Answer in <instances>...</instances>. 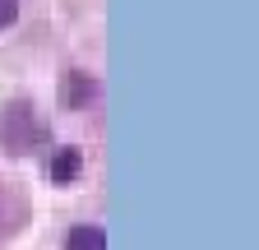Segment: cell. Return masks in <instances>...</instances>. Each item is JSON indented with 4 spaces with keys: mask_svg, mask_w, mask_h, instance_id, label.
Masks as SVG:
<instances>
[{
    "mask_svg": "<svg viewBox=\"0 0 259 250\" xmlns=\"http://www.w3.org/2000/svg\"><path fill=\"white\" fill-rule=\"evenodd\" d=\"M47 144V120L37 116L28 98H10L0 107V148L10 153V158H23V153L42 148Z\"/></svg>",
    "mask_w": 259,
    "mask_h": 250,
    "instance_id": "6da1fadb",
    "label": "cell"
},
{
    "mask_svg": "<svg viewBox=\"0 0 259 250\" xmlns=\"http://www.w3.org/2000/svg\"><path fill=\"white\" fill-rule=\"evenodd\" d=\"M93 93H97V88H93V79H88V74H79V70H70V74L60 79V107H65V111H74V107H83V102L93 98Z\"/></svg>",
    "mask_w": 259,
    "mask_h": 250,
    "instance_id": "7a4b0ae2",
    "label": "cell"
},
{
    "mask_svg": "<svg viewBox=\"0 0 259 250\" xmlns=\"http://www.w3.org/2000/svg\"><path fill=\"white\" fill-rule=\"evenodd\" d=\"M79 172H83V153H79V148H56V158H51V181H56V185H70Z\"/></svg>",
    "mask_w": 259,
    "mask_h": 250,
    "instance_id": "3957f363",
    "label": "cell"
},
{
    "mask_svg": "<svg viewBox=\"0 0 259 250\" xmlns=\"http://www.w3.org/2000/svg\"><path fill=\"white\" fill-rule=\"evenodd\" d=\"M65 250H107V232L93 223H79L65 232Z\"/></svg>",
    "mask_w": 259,
    "mask_h": 250,
    "instance_id": "277c9868",
    "label": "cell"
},
{
    "mask_svg": "<svg viewBox=\"0 0 259 250\" xmlns=\"http://www.w3.org/2000/svg\"><path fill=\"white\" fill-rule=\"evenodd\" d=\"M14 218H19V204H14L5 190H0V232H10V227H14Z\"/></svg>",
    "mask_w": 259,
    "mask_h": 250,
    "instance_id": "5b68a950",
    "label": "cell"
},
{
    "mask_svg": "<svg viewBox=\"0 0 259 250\" xmlns=\"http://www.w3.org/2000/svg\"><path fill=\"white\" fill-rule=\"evenodd\" d=\"M14 19H19V0H0V33H5Z\"/></svg>",
    "mask_w": 259,
    "mask_h": 250,
    "instance_id": "8992f818",
    "label": "cell"
}]
</instances>
